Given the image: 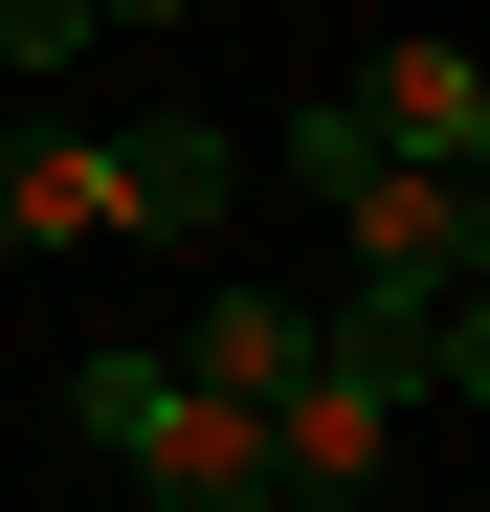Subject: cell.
I'll return each instance as SVG.
<instances>
[{
	"mask_svg": "<svg viewBox=\"0 0 490 512\" xmlns=\"http://www.w3.org/2000/svg\"><path fill=\"white\" fill-rule=\"evenodd\" d=\"M401 401H446L424 312H335V357H312L290 423H268V490H290V512H357V490L401 468Z\"/></svg>",
	"mask_w": 490,
	"mask_h": 512,
	"instance_id": "1",
	"label": "cell"
},
{
	"mask_svg": "<svg viewBox=\"0 0 490 512\" xmlns=\"http://www.w3.org/2000/svg\"><path fill=\"white\" fill-rule=\"evenodd\" d=\"M67 423H90V446H112L156 512H290V490H268V423H245V401H201L179 357H90V379H67Z\"/></svg>",
	"mask_w": 490,
	"mask_h": 512,
	"instance_id": "2",
	"label": "cell"
},
{
	"mask_svg": "<svg viewBox=\"0 0 490 512\" xmlns=\"http://www.w3.org/2000/svg\"><path fill=\"white\" fill-rule=\"evenodd\" d=\"M335 245H357L335 312H424V334H446V290H468V179H401V156H379V179L335 201Z\"/></svg>",
	"mask_w": 490,
	"mask_h": 512,
	"instance_id": "3",
	"label": "cell"
},
{
	"mask_svg": "<svg viewBox=\"0 0 490 512\" xmlns=\"http://www.w3.org/2000/svg\"><path fill=\"white\" fill-rule=\"evenodd\" d=\"M335 357V312L312 290H201V334H179V379L201 401H245V423H290V379Z\"/></svg>",
	"mask_w": 490,
	"mask_h": 512,
	"instance_id": "4",
	"label": "cell"
},
{
	"mask_svg": "<svg viewBox=\"0 0 490 512\" xmlns=\"http://www.w3.org/2000/svg\"><path fill=\"white\" fill-rule=\"evenodd\" d=\"M90 201H112V245H134V223L179 245V223L223 201V134H201V112H134V134H90Z\"/></svg>",
	"mask_w": 490,
	"mask_h": 512,
	"instance_id": "5",
	"label": "cell"
},
{
	"mask_svg": "<svg viewBox=\"0 0 490 512\" xmlns=\"http://www.w3.org/2000/svg\"><path fill=\"white\" fill-rule=\"evenodd\" d=\"M0 245H112V201H90V134H0Z\"/></svg>",
	"mask_w": 490,
	"mask_h": 512,
	"instance_id": "6",
	"label": "cell"
},
{
	"mask_svg": "<svg viewBox=\"0 0 490 512\" xmlns=\"http://www.w3.org/2000/svg\"><path fill=\"white\" fill-rule=\"evenodd\" d=\"M90 45V0H0V67H67Z\"/></svg>",
	"mask_w": 490,
	"mask_h": 512,
	"instance_id": "7",
	"label": "cell"
},
{
	"mask_svg": "<svg viewBox=\"0 0 490 512\" xmlns=\"http://www.w3.org/2000/svg\"><path fill=\"white\" fill-rule=\"evenodd\" d=\"M424 357H446V401H490V290H446V334H424Z\"/></svg>",
	"mask_w": 490,
	"mask_h": 512,
	"instance_id": "8",
	"label": "cell"
},
{
	"mask_svg": "<svg viewBox=\"0 0 490 512\" xmlns=\"http://www.w3.org/2000/svg\"><path fill=\"white\" fill-rule=\"evenodd\" d=\"M90 23H201V0H90Z\"/></svg>",
	"mask_w": 490,
	"mask_h": 512,
	"instance_id": "9",
	"label": "cell"
}]
</instances>
